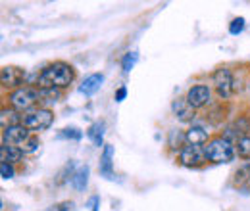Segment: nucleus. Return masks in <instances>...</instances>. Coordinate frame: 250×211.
Listing matches in <instances>:
<instances>
[{
    "label": "nucleus",
    "mask_w": 250,
    "mask_h": 211,
    "mask_svg": "<svg viewBox=\"0 0 250 211\" xmlns=\"http://www.w3.org/2000/svg\"><path fill=\"white\" fill-rule=\"evenodd\" d=\"M75 79V71L69 63L65 61H54L50 65H46L39 79H37V85L41 91H56V89H65L69 87V83H73Z\"/></svg>",
    "instance_id": "f257e3e1"
},
{
    "label": "nucleus",
    "mask_w": 250,
    "mask_h": 211,
    "mask_svg": "<svg viewBox=\"0 0 250 211\" xmlns=\"http://www.w3.org/2000/svg\"><path fill=\"white\" fill-rule=\"evenodd\" d=\"M204 153H206V159L212 163H229L235 157V146L227 138L216 136V138H210V142L204 146Z\"/></svg>",
    "instance_id": "f03ea898"
},
{
    "label": "nucleus",
    "mask_w": 250,
    "mask_h": 211,
    "mask_svg": "<svg viewBox=\"0 0 250 211\" xmlns=\"http://www.w3.org/2000/svg\"><path fill=\"white\" fill-rule=\"evenodd\" d=\"M41 100V91L35 89V87H20L18 91H14L8 96V102L10 106L16 110V112H31V108L35 104H39Z\"/></svg>",
    "instance_id": "7ed1b4c3"
},
{
    "label": "nucleus",
    "mask_w": 250,
    "mask_h": 211,
    "mask_svg": "<svg viewBox=\"0 0 250 211\" xmlns=\"http://www.w3.org/2000/svg\"><path fill=\"white\" fill-rule=\"evenodd\" d=\"M52 123H54V115L48 108H37V110L27 112L25 115H21V125L27 127L31 133L46 131Z\"/></svg>",
    "instance_id": "20e7f679"
},
{
    "label": "nucleus",
    "mask_w": 250,
    "mask_h": 211,
    "mask_svg": "<svg viewBox=\"0 0 250 211\" xmlns=\"http://www.w3.org/2000/svg\"><path fill=\"white\" fill-rule=\"evenodd\" d=\"M212 83H214V89H216L219 98H223V100L231 98V94L235 91V83H233V73H231V69H227V67L216 69L214 75H212Z\"/></svg>",
    "instance_id": "39448f33"
},
{
    "label": "nucleus",
    "mask_w": 250,
    "mask_h": 211,
    "mask_svg": "<svg viewBox=\"0 0 250 211\" xmlns=\"http://www.w3.org/2000/svg\"><path fill=\"white\" fill-rule=\"evenodd\" d=\"M29 133L31 131L27 127H23L21 123L8 125L2 131V144H6V146H21V144H25L29 140Z\"/></svg>",
    "instance_id": "423d86ee"
},
{
    "label": "nucleus",
    "mask_w": 250,
    "mask_h": 211,
    "mask_svg": "<svg viewBox=\"0 0 250 211\" xmlns=\"http://www.w3.org/2000/svg\"><path fill=\"white\" fill-rule=\"evenodd\" d=\"M25 79V69L21 67H16V65H6L2 67L0 71V81H2V87L6 89H20V85L23 83Z\"/></svg>",
    "instance_id": "0eeeda50"
},
{
    "label": "nucleus",
    "mask_w": 250,
    "mask_h": 211,
    "mask_svg": "<svg viewBox=\"0 0 250 211\" xmlns=\"http://www.w3.org/2000/svg\"><path fill=\"white\" fill-rule=\"evenodd\" d=\"M185 98H187V102L194 110H200V108H204V106L210 104L212 91H210V87H206V85H194V87L188 89Z\"/></svg>",
    "instance_id": "6e6552de"
},
{
    "label": "nucleus",
    "mask_w": 250,
    "mask_h": 211,
    "mask_svg": "<svg viewBox=\"0 0 250 211\" xmlns=\"http://www.w3.org/2000/svg\"><path fill=\"white\" fill-rule=\"evenodd\" d=\"M114 146L112 144H104V150L100 155V165H98V171L100 175L106 179V181H116V175H114Z\"/></svg>",
    "instance_id": "1a4fd4ad"
},
{
    "label": "nucleus",
    "mask_w": 250,
    "mask_h": 211,
    "mask_svg": "<svg viewBox=\"0 0 250 211\" xmlns=\"http://www.w3.org/2000/svg\"><path fill=\"white\" fill-rule=\"evenodd\" d=\"M204 159H206V153H204V150H200V146L185 144V148L179 152V161H181L185 167H196V165H200Z\"/></svg>",
    "instance_id": "9d476101"
},
{
    "label": "nucleus",
    "mask_w": 250,
    "mask_h": 211,
    "mask_svg": "<svg viewBox=\"0 0 250 211\" xmlns=\"http://www.w3.org/2000/svg\"><path fill=\"white\" fill-rule=\"evenodd\" d=\"M171 110H173L175 117L179 121H183V123H188V121L194 119V108L188 104L187 98H177V100H173Z\"/></svg>",
    "instance_id": "9b49d317"
},
{
    "label": "nucleus",
    "mask_w": 250,
    "mask_h": 211,
    "mask_svg": "<svg viewBox=\"0 0 250 211\" xmlns=\"http://www.w3.org/2000/svg\"><path fill=\"white\" fill-rule=\"evenodd\" d=\"M185 138H187V144L190 146H204L208 144V131L200 125H192L185 131Z\"/></svg>",
    "instance_id": "f8f14e48"
},
{
    "label": "nucleus",
    "mask_w": 250,
    "mask_h": 211,
    "mask_svg": "<svg viewBox=\"0 0 250 211\" xmlns=\"http://www.w3.org/2000/svg\"><path fill=\"white\" fill-rule=\"evenodd\" d=\"M102 83H104V75L102 73H93V75L85 77V81L79 87V92L85 94V96H93V94H96V92L100 91Z\"/></svg>",
    "instance_id": "ddd939ff"
},
{
    "label": "nucleus",
    "mask_w": 250,
    "mask_h": 211,
    "mask_svg": "<svg viewBox=\"0 0 250 211\" xmlns=\"http://www.w3.org/2000/svg\"><path fill=\"white\" fill-rule=\"evenodd\" d=\"M104 129H106V125H104V121H96L93 123L91 127H89V131H87V138L93 142L94 146H102L104 148Z\"/></svg>",
    "instance_id": "4468645a"
},
{
    "label": "nucleus",
    "mask_w": 250,
    "mask_h": 211,
    "mask_svg": "<svg viewBox=\"0 0 250 211\" xmlns=\"http://www.w3.org/2000/svg\"><path fill=\"white\" fill-rule=\"evenodd\" d=\"M23 153H25V150L20 148V146H6V144L0 146V157H2V161L12 163V165H14L16 161H20V159L23 157Z\"/></svg>",
    "instance_id": "2eb2a0df"
},
{
    "label": "nucleus",
    "mask_w": 250,
    "mask_h": 211,
    "mask_svg": "<svg viewBox=\"0 0 250 211\" xmlns=\"http://www.w3.org/2000/svg\"><path fill=\"white\" fill-rule=\"evenodd\" d=\"M89 173H91V169H89V165H83V167H79L77 169V173H73V177H71V184H73V188L75 190H85V186H87V182H89Z\"/></svg>",
    "instance_id": "dca6fc26"
},
{
    "label": "nucleus",
    "mask_w": 250,
    "mask_h": 211,
    "mask_svg": "<svg viewBox=\"0 0 250 211\" xmlns=\"http://www.w3.org/2000/svg\"><path fill=\"white\" fill-rule=\"evenodd\" d=\"M233 184H235L237 188H243V190H247V186L250 184V163L243 165V167H239V169L235 171V179H233Z\"/></svg>",
    "instance_id": "f3484780"
},
{
    "label": "nucleus",
    "mask_w": 250,
    "mask_h": 211,
    "mask_svg": "<svg viewBox=\"0 0 250 211\" xmlns=\"http://www.w3.org/2000/svg\"><path fill=\"white\" fill-rule=\"evenodd\" d=\"M235 152L239 153V157L249 159V161H250V136H243V138H239Z\"/></svg>",
    "instance_id": "a211bd4d"
},
{
    "label": "nucleus",
    "mask_w": 250,
    "mask_h": 211,
    "mask_svg": "<svg viewBox=\"0 0 250 211\" xmlns=\"http://www.w3.org/2000/svg\"><path fill=\"white\" fill-rule=\"evenodd\" d=\"M81 136H83V133L79 131V129H75V127H67V129H63L58 133V140H63V138H67V140H81Z\"/></svg>",
    "instance_id": "6ab92c4d"
},
{
    "label": "nucleus",
    "mask_w": 250,
    "mask_h": 211,
    "mask_svg": "<svg viewBox=\"0 0 250 211\" xmlns=\"http://www.w3.org/2000/svg\"><path fill=\"white\" fill-rule=\"evenodd\" d=\"M139 60V54L137 52H127L124 56V60H122V67H124V73H129L133 67H135V63Z\"/></svg>",
    "instance_id": "aec40b11"
},
{
    "label": "nucleus",
    "mask_w": 250,
    "mask_h": 211,
    "mask_svg": "<svg viewBox=\"0 0 250 211\" xmlns=\"http://www.w3.org/2000/svg\"><path fill=\"white\" fill-rule=\"evenodd\" d=\"M0 175H2V179H4V181H10V179H14V175H16V171H14V165H12V163H6V161H2V163H0Z\"/></svg>",
    "instance_id": "412c9836"
},
{
    "label": "nucleus",
    "mask_w": 250,
    "mask_h": 211,
    "mask_svg": "<svg viewBox=\"0 0 250 211\" xmlns=\"http://www.w3.org/2000/svg\"><path fill=\"white\" fill-rule=\"evenodd\" d=\"M243 31H245V18H235L229 23V33L231 35H241Z\"/></svg>",
    "instance_id": "4be33fe9"
},
{
    "label": "nucleus",
    "mask_w": 250,
    "mask_h": 211,
    "mask_svg": "<svg viewBox=\"0 0 250 211\" xmlns=\"http://www.w3.org/2000/svg\"><path fill=\"white\" fill-rule=\"evenodd\" d=\"M44 211H75V204L73 202H62V204H56V206H50Z\"/></svg>",
    "instance_id": "5701e85b"
},
{
    "label": "nucleus",
    "mask_w": 250,
    "mask_h": 211,
    "mask_svg": "<svg viewBox=\"0 0 250 211\" xmlns=\"http://www.w3.org/2000/svg\"><path fill=\"white\" fill-rule=\"evenodd\" d=\"M125 96H127V87H120L116 91V102H124Z\"/></svg>",
    "instance_id": "b1692460"
},
{
    "label": "nucleus",
    "mask_w": 250,
    "mask_h": 211,
    "mask_svg": "<svg viewBox=\"0 0 250 211\" xmlns=\"http://www.w3.org/2000/svg\"><path fill=\"white\" fill-rule=\"evenodd\" d=\"M25 144H27L25 152H35L37 150V146H39V140H37V138H31V140H27Z\"/></svg>",
    "instance_id": "393cba45"
},
{
    "label": "nucleus",
    "mask_w": 250,
    "mask_h": 211,
    "mask_svg": "<svg viewBox=\"0 0 250 211\" xmlns=\"http://www.w3.org/2000/svg\"><path fill=\"white\" fill-rule=\"evenodd\" d=\"M89 206H91L93 211H98V208H100V198H98V196L91 198V200H89Z\"/></svg>",
    "instance_id": "a878e982"
},
{
    "label": "nucleus",
    "mask_w": 250,
    "mask_h": 211,
    "mask_svg": "<svg viewBox=\"0 0 250 211\" xmlns=\"http://www.w3.org/2000/svg\"><path fill=\"white\" fill-rule=\"evenodd\" d=\"M249 89H250V79H249Z\"/></svg>",
    "instance_id": "bb28decb"
}]
</instances>
